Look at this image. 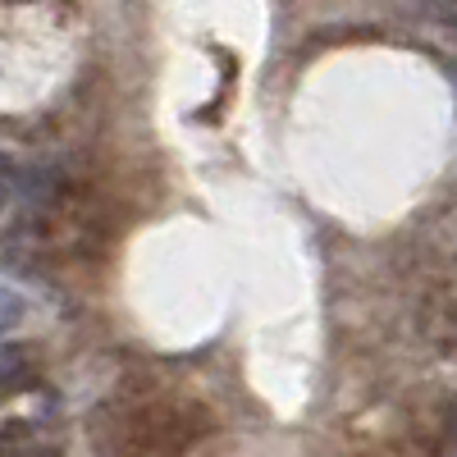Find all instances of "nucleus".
<instances>
[{
  "mask_svg": "<svg viewBox=\"0 0 457 457\" xmlns=\"http://www.w3.org/2000/svg\"><path fill=\"white\" fill-rule=\"evenodd\" d=\"M32 385H37V353L5 343V348H0V403L19 398V394L32 389Z\"/></svg>",
  "mask_w": 457,
  "mask_h": 457,
  "instance_id": "f03ea898",
  "label": "nucleus"
},
{
  "mask_svg": "<svg viewBox=\"0 0 457 457\" xmlns=\"http://www.w3.org/2000/svg\"><path fill=\"white\" fill-rule=\"evenodd\" d=\"M444 430H448V439L457 444V398H448V407H444Z\"/></svg>",
  "mask_w": 457,
  "mask_h": 457,
  "instance_id": "39448f33",
  "label": "nucleus"
},
{
  "mask_svg": "<svg viewBox=\"0 0 457 457\" xmlns=\"http://www.w3.org/2000/svg\"><path fill=\"white\" fill-rule=\"evenodd\" d=\"M101 421H110V435L96 430L101 457H179L187 435L179 416L161 398H133V403H105Z\"/></svg>",
  "mask_w": 457,
  "mask_h": 457,
  "instance_id": "f257e3e1",
  "label": "nucleus"
},
{
  "mask_svg": "<svg viewBox=\"0 0 457 457\" xmlns=\"http://www.w3.org/2000/svg\"><path fill=\"white\" fill-rule=\"evenodd\" d=\"M10 197H14V165L0 156V211L10 206Z\"/></svg>",
  "mask_w": 457,
  "mask_h": 457,
  "instance_id": "20e7f679",
  "label": "nucleus"
},
{
  "mask_svg": "<svg viewBox=\"0 0 457 457\" xmlns=\"http://www.w3.org/2000/svg\"><path fill=\"white\" fill-rule=\"evenodd\" d=\"M23 316H28V302H23L14 288H5V284H0V338H5V334H14V329L23 325Z\"/></svg>",
  "mask_w": 457,
  "mask_h": 457,
  "instance_id": "7ed1b4c3",
  "label": "nucleus"
}]
</instances>
